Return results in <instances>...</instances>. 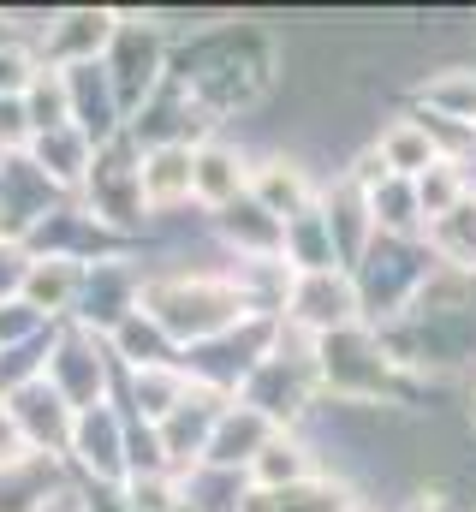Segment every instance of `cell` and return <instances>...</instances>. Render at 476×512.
<instances>
[{"instance_id":"cell-2","label":"cell","mask_w":476,"mask_h":512,"mask_svg":"<svg viewBox=\"0 0 476 512\" xmlns=\"http://www.w3.org/2000/svg\"><path fill=\"white\" fill-rule=\"evenodd\" d=\"M375 161L393 173V179H423L435 161H447L441 149H435V137L423 120H393V126L381 131V143H375Z\"/></svg>"},{"instance_id":"cell-6","label":"cell","mask_w":476,"mask_h":512,"mask_svg":"<svg viewBox=\"0 0 476 512\" xmlns=\"http://www.w3.org/2000/svg\"><path fill=\"white\" fill-rule=\"evenodd\" d=\"M429 114L435 120H453V126H476V72H441L429 90H423Z\"/></svg>"},{"instance_id":"cell-5","label":"cell","mask_w":476,"mask_h":512,"mask_svg":"<svg viewBox=\"0 0 476 512\" xmlns=\"http://www.w3.org/2000/svg\"><path fill=\"white\" fill-rule=\"evenodd\" d=\"M417 185V209H423V227L429 221H441V215H453V203L471 191V179H465V167L459 161H435L423 179H411Z\"/></svg>"},{"instance_id":"cell-3","label":"cell","mask_w":476,"mask_h":512,"mask_svg":"<svg viewBox=\"0 0 476 512\" xmlns=\"http://www.w3.org/2000/svg\"><path fill=\"white\" fill-rule=\"evenodd\" d=\"M191 149H155L149 155V167L137 173V191H143V203H155V209H167V203H179V197H191Z\"/></svg>"},{"instance_id":"cell-1","label":"cell","mask_w":476,"mask_h":512,"mask_svg":"<svg viewBox=\"0 0 476 512\" xmlns=\"http://www.w3.org/2000/svg\"><path fill=\"white\" fill-rule=\"evenodd\" d=\"M298 316L310 322V328H322V334H346L357 316V286L346 274H334V268H322V274H304L298 280Z\"/></svg>"},{"instance_id":"cell-10","label":"cell","mask_w":476,"mask_h":512,"mask_svg":"<svg viewBox=\"0 0 476 512\" xmlns=\"http://www.w3.org/2000/svg\"><path fill=\"white\" fill-rule=\"evenodd\" d=\"M173 512H197V507H173Z\"/></svg>"},{"instance_id":"cell-12","label":"cell","mask_w":476,"mask_h":512,"mask_svg":"<svg viewBox=\"0 0 476 512\" xmlns=\"http://www.w3.org/2000/svg\"><path fill=\"white\" fill-rule=\"evenodd\" d=\"M471 131H476V126H471Z\"/></svg>"},{"instance_id":"cell-8","label":"cell","mask_w":476,"mask_h":512,"mask_svg":"<svg viewBox=\"0 0 476 512\" xmlns=\"http://www.w3.org/2000/svg\"><path fill=\"white\" fill-rule=\"evenodd\" d=\"M24 84H30V60H24V54H0V90L18 96Z\"/></svg>"},{"instance_id":"cell-9","label":"cell","mask_w":476,"mask_h":512,"mask_svg":"<svg viewBox=\"0 0 476 512\" xmlns=\"http://www.w3.org/2000/svg\"><path fill=\"white\" fill-rule=\"evenodd\" d=\"M0 465H18V435H12L6 417H0Z\"/></svg>"},{"instance_id":"cell-4","label":"cell","mask_w":476,"mask_h":512,"mask_svg":"<svg viewBox=\"0 0 476 512\" xmlns=\"http://www.w3.org/2000/svg\"><path fill=\"white\" fill-rule=\"evenodd\" d=\"M429 245H435L441 262H453V268H476V191H465L453 203V215L429 221Z\"/></svg>"},{"instance_id":"cell-7","label":"cell","mask_w":476,"mask_h":512,"mask_svg":"<svg viewBox=\"0 0 476 512\" xmlns=\"http://www.w3.org/2000/svg\"><path fill=\"white\" fill-rule=\"evenodd\" d=\"M238 185H244V167H238L227 149H203V155L191 161V191H197L203 203H227Z\"/></svg>"},{"instance_id":"cell-11","label":"cell","mask_w":476,"mask_h":512,"mask_svg":"<svg viewBox=\"0 0 476 512\" xmlns=\"http://www.w3.org/2000/svg\"><path fill=\"white\" fill-rule=\"evenodd\" d=\"M471 423H476V399H471Z\"/></svg>"}]
</instances>
